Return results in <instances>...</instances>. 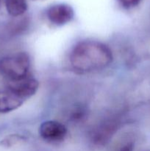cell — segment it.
I'll use <instances>...</instances> for the list:
<instances>
[{
  "label": "cell",
  "mask_w": 150,
  "mask_h": 151,
  "mask_svg": "<svg viewBox=\"0 0 150 151\" xmlns=\"http://www.w3.org/2000/svg\"><path fill=\"white\" fill-rule=\"evenodd\" d=\"M7 12L13 17H21L28 8L26 0H5Z\"/></svg>",
  "instance_id": "obj_8"
},
{
  "label": "cell",
  "mask_w": 150,
  "mask_h": 151,
  "mask_svg": "<svg viewBox=\"0 0 150 151\" xmlns=\"http://www.w3.org/2000/svg\"><path fill=\"white\" fill-rule=\"evenodd\" d=\"M25 100L13 87L0 90V113L6 114L13 111L23 105Z\"/></svg>",
  "instance_id": "obj_5"
},
{
  "label": "cell",
  "mask_w": 150,
  "mask_h": 151,
  "mask_svg": "<svg viewBox=\"0 0 150 151\" xmlns=\"http://www.w3.org/2000/svg\"><path fill=\"white\" fill-rule=\"evenodd\" d=\"M0 1H1V0H0Z\"/></svg>",
  "instance_id": "obj_11"
},
{
  "label": "cell",
  "mask_w": 150,
  "mask_h": 151,
  "mask_svg": "<svg viewBox=\"0 0 150 151\" xmlns=\"http://www.w3.org/2000/svg\"><path fill=\"white\" fill-rule=\"evenodd\" d=\"M31 60L25 52H19L0 59V73L9 82L20 81L29 76Z\"/></svg>",
  "instance_id": "obj_2"
},
{
  "label": "cell",
  "mask_w": 150,
  "mask_h": 151,
  "mask_svg": "<svg viewBox=\"0 0 150 151\" xmlns=\"http://www.w3.org/2000/svg\"><path fill=\"white\" fill-rule=\"evenodd\" d=\"M116 121L106 120L96 127L91 134V142L96 145H104L112 138L117 130Z\"/></svg>",
  "instance_id": "obj_6"
},
{
  "label": "cell",
  "mask_w": 150,
  "mask_h": 151,
  "mask_svg": "<svg viewBox=\"0 0 150 151\" xmlns=\"http://www.w3.org/2000/svg\"><path fill=\"white\" fill-rule=\"evenodd\" d=\"M8 86L16 89L26 100L38 91L39 82L35 78L28 76L20 81L10 82Z\"/></svg>",
  "instance_id": "obj_7"
},
{
  "label": "cell",
  "mask_w": 150,
  "mask_h": 151,
  "mask_svg": "<svg viewBox=\"0 0 150 151\" xmlns=\"http://www.w3.org/2000/svg\"><path fill=\"white\" fill-rule=\"evenodd\" d=\"M39 135L44 141L49 143H59L66 139L67 128L56 120H46L41 124L38 130Z\"/></svg>",
  "instance_id": "obj_3"
},
{
  "label": "cell",
  "mask_w": 150,
  "mask_h": 151,
  "mask_svg": "<svg viewBox=\"0 0 150 151\" xmlns=\"http://www.w3.org/2000/svg\"><path fill=\"white\" fill-rule=\"evenodd\" d=\"M46 17L52 24L63 26L71 22L74 17V10L69 4L58 3L50 6L47 9Z\"/></svg>",
  "instance_id": "obj_4"
},
{
  "label": "cell",
  "mask_w": 150,
  "mask_h": 151,
  "mask_svg": "<svg viewBox=\"0 0 150 151\" xmlns=\"http://www.w3.org/2000/svg\"><path fill=\"white\" fill-rule=\"evenodd\" d=\"M141 1L142 0H118V2L123 8L129 10L137 7Z\"/></svg>",
  "instance_id": "obj_10"
},
{
  "label": "cell",
  "mask_w": 150,
  "mask_h": 151,
  "mask_svg": "<svg viewBox=\"0 0 150 151\" xmlns=\"http://www.w3.org/2000/svg\"><path fill=\"white\" fill-rule=\"evenodd\" d=\"M113 60L111 49L95 40L79 41L73 47L69 56L71 67L81 73L102 70L108 67Z\"/></svg>",
  "instance_id": "obj_1"
},
{
  "label": "cell",
  "mask_w": 150,
  "mask_h": 151,
  "mask_svg": "<svg viewBox=\"0 0 150 151\" xmlns=\"http://www.w3.org/2000/svg\"><path fill=\"white\" fill-rule=\"evenodd\" d=\"M135 148V141L130 137H127L119 145L116 151H133Z\"/></svg>",
  "instance_id": "obj_9"
}]
</instances>
